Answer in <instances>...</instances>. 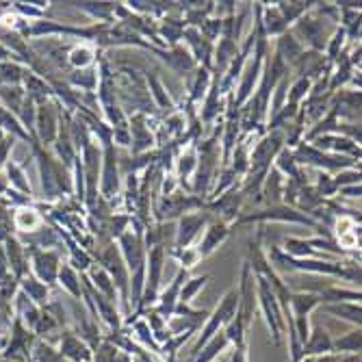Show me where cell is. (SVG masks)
Returning a JSON list of instances; mask_svg holds the SVG:
<instances>
[{
    "label": "cell",
    "mask_w": 362,
    "mask_h": 362,
    "mask_svg": "<svg viewBox=\"0 0 362 362\" xmlns=\"http://www.w3.org/2000/svg\"><path fill=\"white\" fill-rule=\"evenodd\" d=\"M98 260H100V267L111 276L113 286L117 291V302H122L124 313L128 315V310H130V302H128V295H130V274H128V267H126V262L122 258L119 247L113 241H109L103 247V252H100V256H98Z\"/></svg>",
    "instance_id": "6da1fadb"
},
{
    "label": "cell",
    "mask_w": 362,
    "mask_h": 362,
    "mask_svg": "<svg viewBox=\"0 0 362 362\" xmlns=\"http://www.w3.org/2000/svg\"><path fill=\"white\" fill-rule=\"evenodd\" d=\"M293 152V158L298 165H313V168H319V172H343V170H349V168H360V163H356L351 156H343V154H327V152H321L317 148H313L310 144H300Z\"/></svg>",
    "instance_id": "7a4b0ae2"
},
{
    "label": "cell",
    "mask_w": 362,
    "mask_h": 362,
    "mask_svg": "<svg viewBox=\"0 0 362 362\" xmlns=\"http://www.w3.org/2000/svg\"><path fill=\"white\" fill-rule=\"evenodd\" d=\"M237 310H239V293H237L235 288H230V291L223 295V298L219 300L217 308L206 317L204 327H202V334H200V339H197V343L193 345L191 354L195 356V354L200 351L215 334H219V332L223 330V327H226V323L237 315Z\"/></svg>",
    "instance_id": "3957f363"
},
{
    "label": "cell",
    "mask_w": 362,
    "mask_h": 362,
    "mask_svg": "<svg viewBox=\"0 0 362 362\" xmlns=\"http://www.w3.org/2000/svg\"><path fill=\"white\" fill-rule=\"evenodd\" d=\"M256 298H258V306H260L262 315H265L274 343L280 345L282 334H284V315H282V308L278 304L274 288L269 286V282L265 278H260V276H256Z\"/></svg>",
    "instance_id": "277c9868"
},
{
    "label": "cell",
    "mask_w": 362,
    "mask_h": 362,
    "mask_svg": "<svg viewBox=\"0 0 362 362\" xmlns=\"http://www.w3.org/2000/svg\"><path fill=\"white\" fill-rule=\"evenodd\" d=\"M204 200L197 195H182V193H172V195H158L154 200V213L158 223L174 219V217H182L187 213H193L195 209H202Z\"/></svg>",
    "instance_id": "5b68a950"
},
{
    "label": "cell",
    "mask_w": 362,
    "mask_h": 362,
    "mask_svg": "<svg viewBox=\"0 0 362 362\" xmlns=\"http://www.w3.org/2000/svg\"><path fill=\"white\" fill-rule=\"evenodd\" d=\"M291 221V223H302V226H308V228H321L313 217H308L306 213L293 209V206H286V204H276V206H269L267 211H252V213H245L241 217H237V221L233 226H243V223H250V221Z\"/></svg>",
    "instance_id": "8992f818"
},
{
    "label": "cell",
    "mask_w": 362,
    "mask_h": 362,
    "mask_svg": "<svg viewBox=\"0 0 362 362\" xmlns=\"http://www.w3.org/2000/svg\"><path fill=\"white\" fill-rule=\"evenodd\" d=\"M119 158L115 146L103 148V168H100V193L103 200L111 202L119 195Z\"/></svg>",
    "instance_id": "52a82bcc"
},
{
    "label": "cell",
    "mask_w": 362,
    "mask_h": 362,
    "mask_svg": "<svg viewBox=\"0 0 362 362\" xmlns=\"http://www.w3.org/2000/svg\"><path fill=\"white\" fill-rule=\"evenodd\" d=\"M209 226V213H187L178 219V226L174 230V250L191 247V243L202 235V230Z\"/></svg>",
    "instance_id": "ba28073f"
},
{
    "label": "cell",
    "mask_w": 362,
    "mask_h": 362,
    "mask_svg": "<svg viewBox=\"0 0 362 362\" xmlns=\"http://www.w3.org/2000/svg\"><path fill=\"white\" fill-rule=\"evenodd\" d=\"M258 308V298H256V274L252 272L250 262L245 260L243 272H241V291H239V310L237 315L241 317V321L250 327L254 313Z\"/></svg>",
    "instance_id": "9c48e42d"
},
{
    "label": "cell",
    "mask_w": 362,
    "mask_h": 362,
    "mask_svg": "<svg viewBox=\"0 0 362 362\" xmlns=\"http://www.w3.org/2000/svg\"><path fill=\"white\" fill-rule=\"evenodd\" d=\"M245 202V195L241 191V187H233L228 189L226 193H221L219 197H215V200L209 204V211L217 215L219 221L233 226L241 213V204Z\"/></svg>",
    "instance_id": "30bf717a"
},
{
    "label": "cell",
    "mask_w": 362,
    "mask_h": 362,
    "mask_svg": "<svg viewBox=\"0 0 362 362\" xmlns=\"http://www.w3.org/2000/svg\"><path fill=\"white\" fill-rule=\"evenodd\" d=\"M187 278H189V272L178 269L176 276H174V280L170 282V286H168V288H163V291L158 293L156 304H154L152 310H154L156 315H160L165 321L174 317V310H176V306H178V295H180V288H182V284H185Z\"/></svg>",
    "instance_id": "8fae6325"
},
{
    "label": "cell",
    "mask_w": 362,
    "mask_h": 362,
    "mask_svg": "<svg viewBox=\"0 0 362 362\" xmlns=\"http://www.w3.org/2000/svg\"><path fill=\"white\" fill-rule=\"evenodd\" d=\"M128 130H130V148H133L135 156H141L156 144L150 130V124H148V115L133 113L128 117Z\"/></svg>",
    "instance_id": "7c38bea8"
},
{
    "label": "cell",
    "mask_w": 362,
    "mask_h": 362,
    "mask_svg": "<svg viewBox=\"0 0 362 362\" xmlns=\"http://www.w3.org/2000/svg\"><path fill=\"white\" fill-rule=\"evenodd\" d=\"M150 52H154L156 57H160L163 61L168 63V68L174 74H178V76H187V74L195 72V68H197V63L193 61V57L189 54V50H185L182 46H172V48H165V50L150 46Z\"/></svg>",
    "instance_id": "4fadbf2b"
},
{
    "label": "cell",
    "mask_w": 362,
    "mask_h": 362,
    "mask_svg": "<svg viewBox=\"0 0 362 362\" xmlns=\"http://www.w3.org/2000/svg\"><path fill=\"white\" fill-rule=\"evenodd\" d=\"M310 146L317 148V150H321V152H327V154H341V152H343V156L351 154L354 160L360 158V146L354 144L351 139L343 137V135H337V133L315 137V139L310 141Z\"/></svg>",
    "instance_id": "5bb4252c"
},
{
    "label": "cell",
    "mask_w": 362,
    "mask_h": 362,
    "mask_svg": "<svg viewBox=\"0 0 362 362\" xmlns=\"http://www.w3.org/2000/svg\"><path fill=\"white\" fill-rule=\"evenodd\" d=\"M228 235H230V226H228V223H223V221H219V219L211 221V223L206 226V230H204V237H202L200 245L195 247L197 254H200V258L211 256V254L228 239Z\"/></svg>",
    "instance_id": "9a60e30c"
},
{
    "label": "cell",
    "mask_w": 362,
    "mask_h": 362,
    "mask_svg": "<svg viewBox=\"0 0 362 362\" xmlns=\"http://www.w3.org/2000/svg\"><path fill=\"white\" fill-rule=\"evenodd\" d=\"M325 354H334L332 337L327 332V327H323L321 323H315L310 327L308 341L304 345V358H315V356H325Z\"/></svg>",
    "instance_id": "2e32d148"
},
{
    "label": "cell",
    "mask_w": 362,
    "mask_h": 362,
    "mask_svg": "<svg viewBox=\"0 0 362 362\" xmlns=\"http://www.w3.org/2000/svg\"><path fill=\"white\" fill-rule=\"evenodd\" d=\"M195 144L197 141H191L187 148H182L180 154L174 160L176 178H178V185H182V187H185V180L191 178L195 174V168H197V148H195Z\"/></svg>",
    "instance_id": "e0dca14e"
},
{
    "label": "cell",
    "mask_w": 362,
    "mask_h": 362,
    "mask_svg": "<svg viewBox=\"0 0 362 362\" xmlns=\"http://www.w3.org/2000/svg\"><path fill=\"white\" fill-rule=\"evenodd\" d=\"M306 48L300 44V40L293 35L291 30H286V33H282V35L278 37V44H276V54L288 65V68H293L295 65V61H298L300 57H302V52H304Z\"/></svg>",
    "instance_id": "ac0fdd59"
},
{
    "label": "cell",
    "mask_w": 362,
    "mask_h": 362,
    "mask_svg": "<svg viewBox=\"0 0 362 362\" xmlns=\"http://www.w3.org/2000/svg\"><path fill=\"white\" fill-rule=\"evenodd\" d=\"M319 306H321L319 295H315V293H298V291H291L288 308H291V315H293L295 319L310 317Z\"/></svg>",
    "instance_id": "d6986e66"
},
{
    "label": "cell",
    "mask_w": 362,
    "mask_h": 362,
    "mask_svg": "<svg viewBox=\"0 0 362 362\" xmlns=\"http://www.w3.org/2000/svg\"><path fill=\"white\" fill-rule=\"evenodd\" d=\"M325 315H332L334 319H343L356 327H360L362 323V308L360 302H339V304H323L319 306Z\"/></svg>",
    "instance_id": "ffe728a7"
},
{
    "label": "cell",
    "mask_w": 362,
    "mask_h": 362,
    "mask_svg": "<svg viewBox=\"0 0 362 362\" xmlns=\"http://www.w3.org/2000/svg\"><path fill=\"white\" fill-rule=\"evenodd\" d=\"M211 70L206 68H200L197 65L195 72H193V81L189 83V109L197 103H202L204 98H206V91L211 87Z\"/></svg>",
    "instance_id": "44dd1931"
},
{
    "label": "cell",
    "mask_w": 362,
    "mask_h": 362,
    "mask_svg": "<svg viewBox=\"0 0 362 362\" xmlns=\"http://www.w3.org/2000/svg\"><path fill=\"white\" fill-rule=\"evenodd\" d=\"M228 345H230V341H228V337H226L223 330H221L219 334H215L200 351H197V354L193 356V362H215V360L219 358V354H221Z\"/></svg>",
    "instance_id": "7402d4cb"
},
{
    "label": "cell",
    "mask_w": 362,
    "mask_h": 362,
    "mask_svg": "<svg viewBox=\"0 0 362 362\" xmlns=\"http://www.w3.org/2000/svg\"><path fill=\"white\" fill-rule=\"evenodd\" d=\"M89 276L93 278V284H95V288H98V293L100 295H105V298L109 300V302H113V304H117V291H115V286H113V280H111V276L100 267V265H93V267H89Z\"/></svg>",
    "instance_id": "603a6c76"
},
{
    "label": "cell",
    "mask_w": 362,
    "mask_h": 362,
    "mask_svg": "<svg viewBox=\"0 0 362 362\" xmlns=\"http://www.w3.org/2000/svg\"><path fill=\"white\" fill-rule=\"evenodd\" d=\"M148 91H150V98H154L158 109H165V111L174 109L172 98L168 95V89L163 85V81L156 76V72H148Z\"/></svg>",
    "instance_id": "cb8c5ba5"
},
{
    "label": "cell",
    "mask_w": 362,
    "mask_h": 362,
    "mask_svg": "<svg viewBox=\"0 0 362 362\" xmlns=\"http://www.w3.org/2000/svg\"><path fill=\"white\" fill-rule=\"evenodd\" d=\"M360 339H362L360 327H354V330L345 332L343 337L332 339V351L334 354H360Z\"/></svg>",
    "instance_id": "d4e9b609"
},
{
    "label": "cell",
    "mask_w": 362,
    "mask_h": 362,
    "mask_svg": "<svg viewBox=\"0 0 362 362\" xmlns=\"http://www.w3.org/2000/svg\"><path fill=\"white\" fill-rule=\"evenodd\" d=\"M209 280H211V276H209V274L197 276V278H187V280H185V284H182V288H180V295H178V304L189 306V304L193 302L195 295L206 286V282H209Z\"/></svg>",
    "instance_id": "484cf974"
},
{
    "label": "cell",
    "mask_w": 362,
    "mask_h": 362,
    "mask_svg": "<svg viewBox=\"0 0 362 362\" xmlns=\"http://www.w3.org/2000/svg\"><path fill=\"white\" fill-rule=\"evenodd\" d=\"M313 5H315V3H276L280 16H282L284 22L288 24V28H291V24L298 22L302 16H306V13L313 9Z\"/></svg>",
    "instance_id": "4316f807"
},
{
    "label": "cell",
    "mask_w": 362,
    "mask_h": 362,
    "mask_svg": "<svg viewBox=\"0 0 362 362\" xmlns=\"http://www.w3.org/2000/svg\"><path fill=\"white\" fill-rule=\"evenodd\" d=\"M95 50L91 48V46H74L72 50H70V54H68V61H70V65L72 68H76V70H87V68H91L93 65V61H95Z\"/></svg>",
    "instance_id": "83f0119b"
},
{
    "label": "cell",
    "mask_w": 362,
    "mask_h": 362,
    "mask_svg": "<svg viewBox=\"0 0 362 362\" xmlns=\"http://www.w3.org/2000/svg\"><path fill=\"white\" fill-rule=\"evenodd\" d=\"M63 354L74 358L76 362H91V351L85 343H81L76 337H68L63 343Z\"/></svg>",
    "instance_id": "f1b7e54d"
},
{
    "label": "cell",
    "mask_w": 362,
    "mask_h": 362,
    "mask_svg": "<svg viewBox=\"0 0 362 362\" xmlns=\"http://www.w3.org/2000/svg\"><path fill=\"white\" fill-rule=\"evenodd\" d=\"M310 87H313V81H308V78H298V81L293 83L291 91L286 93V103H288V105H295V107H300V105L306 100V98H308Z\"/></svg>",
    "instance_id": "f546056e"
},
{
    "label": "cell",
    "mask_w": 362,
    "mask_h": 362,
    "mask_svg": "<svg viewBox=\"0 0 362 362\" xmlns=\"http://www.w3.org/2000/svg\"><path fill=\"white\" fill-rule=\"evenodd\" d=\"M130 325H133V332L137 334L141 347L146 345V347H152V351L160 354V347L156 345V341H154V337H152V332H150V327H148L146 319H137L135 323H130Z\"/></svg>",
    "instance_id": "4dcf8cb0"
},
{
    "label": "cell",
    "mask_w": 362,
    "mask_h": 362,
    "mask_svg": "<svg viewBox=\"0 0 362 362\" xmlns=\"http://www.w3.org/2000/svg\"><path fill=\"white\" fill-rule=\"evenodd\" d=\"M172 256H174V258H178V262H180V269H185V272H189L191 267H195L197 262L202 260V258H200V254H197V250H195V247H185V250H172Z\"/></svg>",
    "instance_id": "1f68e13d"
},
{
    "label": "cell",
    "mask_w": 362,
    "mask_h": 362,
    "mask_svg": "<svg viewBox=\"0 0 362 362\" xmlns=\"http://www.w3.org/2000/svg\"><path fill=\"white\" fill-rule=\"evenodd\" d=\"M332 178H334L337 189H341V187H349V185H360V168L343 170V172H339V174H337V176H332Z\"/></svg>",
    "instance_id": "d6a6232c"
},
{
    "label": "cell",
    "mask_w": 362,
    "mask_h": 362,
    "mask_svg": "<svg viewBox=\"0 0 362 362\" xmlns=\"http://www.w3.org/2000/svg\"><path fill=\"white\" fill-rule=\"evenodd\" d=\"M115 354H117V347L111 343V341H103L98 343V349H95V362H113L115 360Z\"/></svg>",
    "instance_id": "836d02e7"
},
{
    "label": "cell",
    "mask_w": 362,
    "mask_h": 362,
    "mask_svg": "<svg viewBox=\"0 0 362 362\" xmlns=\"http://www.w3.org/2000/svg\"><path fill=\"white\" fill-rule=\"evenodd\" d=\"M61 280L65 282V286H68V291L74 295V298H81V284L76 280V274L70 267H63L61 269Z\"/></svg>",
    "instance_id": "e575fe53"
},
{
    "label": "cell",
    "mask_w": 362,
    "mask_h": 362,
    "mask_svg": "<svg viewBox=\"0 0 362 362\" xmlns=\"http://www.w3.org/2000/svg\"><path fill=\"white\" fill-rule=\"evenodd\" d=\"M113 146L130 148V130L128 128H113Z\"/></svg>",
    "instance_id": "d590c367"
},
{
    "label": "cell",
    "mask_w": 362,
    "mask_h": 362,
    "mask_svg": "<svg viewBox=\"0 0 362 362\" xmlns=\"http://www.w3.org/2000/svg\"><path fill=\"white\" fill-rule=\"evenodd\" d=\"M339 193H343L345 197H358L360 200V185H349V187H341Z\"/></svg>",
    "instance_id": "8d00e7d4"
},
{
    "label": "cell",
    "mask_w": 362,
    "mask_h": 362,
    "mask_svg": "<svg viewBox=\"0 0 362 362\" xmlns=\"http://www.w3.org/2000/svg\"><path fill=\"white\" fill-rule=\"evenodd\" d=\"M113 362H133V356L117 349V354H115V360H113Z\"/></svg>",
    "instance_id": "74e56055"
}]
</instances>
